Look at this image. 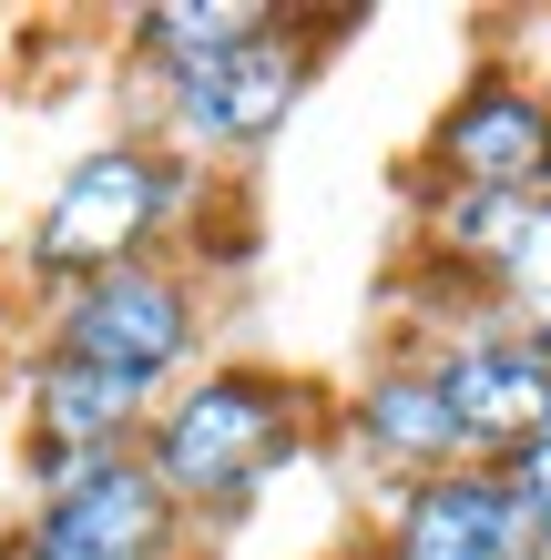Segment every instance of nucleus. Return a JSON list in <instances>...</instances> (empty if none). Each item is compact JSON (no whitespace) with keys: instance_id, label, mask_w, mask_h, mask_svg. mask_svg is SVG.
Wrapping results in <instances>:
<instances>
[{"instance_id":"obj_3","label":"nucleus","mask_w":551,"mask_h":560,"mask_svg":"<svg viewBox=\"0 0 551 560\" xmlns=\"http://www.w3.org/2000/svg\"><path fill=\"white\" fill-rule=\"evenodd\" d=\"M164 194H174L164 163H144V153H92L82 174H61V194H51L31 255H42L51 276H113L123 255L144 245V224L164 214Z\"/></svg>"},{"instance_id":"obj_8","label":"nucleus","mask_w":551,"mask_h":560,"mask_svg":"<svg viewBox=\"0 0 551 560\" xmlns=\"http://www.w3.org/2000/svg\"><path fill=\"white\" fill-rule=\"evenodd\" d=\"M449 163L470 174V194H521L551 174V113L531 103V92H480V103L449 122Z\"/></svg>"},{"instance_id":"obj_13","label":"nucleus","mask_w":551,"mask_h":560,"mask_svg":"<svg viewBox=\"0 0 551 560\" xmlns=\"http://www.w3.org/2000/svg\"><path fill=\"white\" fill-rule=\"evenodd\" d=\"M510 489H521V510H531V530H551V428L521 448V469H510Z\"/></svg>"},{"instance_id":"obj_10","label":"nucleus","mask_w":551,"mask_h":560,"mask_svg":"<svg viewBox=\"0 0 551 560\" xmlns=\"http://www.w3.org/2000/svg\"><path fill=\"white\" fill-rule=\"evenodd\" d=\"M368 439L388 458H418V469H439V458L470 448L460 418H449V398H439V377H388L378 398H368Z\"/></svg>"},{"instance_id":"obj_5","label":"nucleus","mask_w":551,"mask_h":560,"mask_svg":"<svg viewBox=\"0 0 551 560\" xmlns=\"http://www.w3.org/2000/svg\"><path fill=\"white\" fill-rule=\"evenodd\" d=\"M439 398L460 418V439H501V448H531L551 428V347L541 337H491V347H460L439 368Z\"/></svg>"},{"instance_id":"obj_1","label":"nucleus","mask_w":551,"mask_h":560,"mask_svg":"<svg viewBox=\"0 0 551 560\" xmlns=\"http://www.w3.org/2000/svg\"><path fill=\"white\" fill-rule=\"evenodd\" d=\"M164 510H174V489L144 458H72L51 510L31 520L21 560H153L164 550Z\"/></svg>"},{"instance_id":"obj_7","label":"nucleus","mask_w":551,"mask_h":560,"mask_svg":"<svg viewBox=\"0 0 551 560\" xmlns=\"http://www.w3.org/2000/svg\"><path fill=\"white\" fill-rule=\"evenodd\" d=\"M174 82H184V122L205 143H255V133L286 122V103H297V51H286L276 31H255L245 51L205 61V72H174Z\"/></svg>"},{"instance_id":"obj_9","label":"nucleus","mask_w":551,"mask_h":560,"mask_svg":"<svg viewBox=\"0 0 551 560\" xmlns=\"http://www.w3.org/2000/svg\"><path fill=\"white\" fill-rule=\"evenodd\" d=\"M144 408V387H123L103 368H82V357H51V377H42V428L51 439H72L103 458V439H123V418Z\"/></svg>"},{"instance_id":"obj_4","label":"nucleus","mask_w":551,"mask_h":560,"mask_svg":"<svg viewBox=\"0 0 551 560\" xmlns=\"http://www.w3.org/2000/svg\"><path fill=\"white\" fill-rule=\"evenodd\" d=\"M276 448V387L266 377H215L153 428V479L164 489H236Z\"/></svg>"},{"instance_id":"obj_11","label":"nucleus","mask_w":551,"mask_h":560,"mask_svg":"<svg viewBox=\"0 0 551 560\" xmlns=\"http://www.w3.org/2000/svg\"><path fill=\"white\" fill-rule=\"evenodd\" d=\"M255 31H266V21H255L245 0H174V11H153V21H144V42L164 51L174 72H205V61H225V51H245Z\"/></svg>"},{"instance_id":"obj_12","label":"nucleus","mask_w":551,"mask_h":560,"mask_svg":"<svg viewBox=\"0 0 551 560\" xmlns=\"http://www.w3.org/2000/svg\"><path fill=\"white\" fill-rule=\"evenodd\" d=\"M510 276H521L531 316L551 326V214H531V235H521V255H510Z\"/></svg>"},{"instance_id":"obj_6","label":"nucleus","mask_w":551,"mask_h":560,"mask_svg":"<svg viewBox=\"0 0 551 560\" xmlns=\"http://www.w3.org/2000/svg\"><path fill=\"white\" fill-rule=\"evenodd\" d=\"M521 540H531V510L510 479H429L409 500L399 560H521Z\"/></svg>"},{"instance_id":"obj_2","label":"nucleus","mask_w":551,"mask_h":560,"mask_svg":"<svg viewBox=\"0 0 551 560\" xmlns=\"http://www.w3.org/2000/svg\"><path fill=\"white\" fill-rule=\"evenodd\" d=\"M184 347H194V316H184L174 276H153V266H113L61 306V357H82L123 387H153Z\"/></svg>"}]
</instances>
